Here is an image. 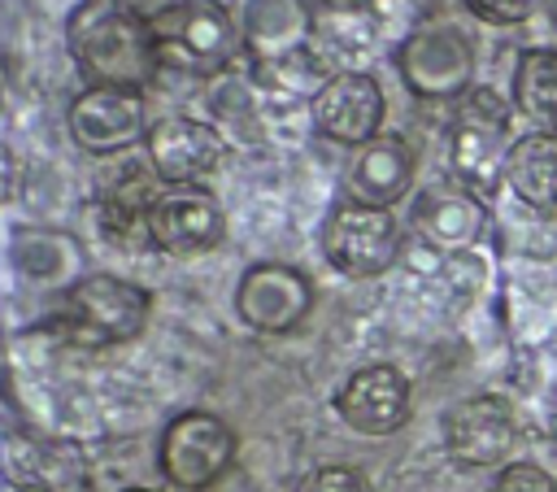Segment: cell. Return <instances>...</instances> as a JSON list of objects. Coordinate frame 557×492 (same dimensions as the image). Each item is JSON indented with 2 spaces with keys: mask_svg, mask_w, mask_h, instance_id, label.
<instances>
[{
  "mask_svg": "<svg viewBox=\"0 0 557 492\" xmlns=\"http://www.w3.org/2000/svg\"><path fill=\"white\" fill-rule=\"evenodd\" d=\"M65 44L87 87H135L161 74L148 17L122 0H78L65 17Z\"/></svg>",
  "mask_w": 557,
  "mask_h": 492,
  "instance_id": "cell-1",
  "label": "cell"
},
{
  "mask_svg": "<svg viewBox=\"0 0 557 492\" xmlns=\"http://www.w3.org/2000/svg\"><path fill=\"white\" fill-rule=\"evenodd\" d=\"M513 148V104L496 87H470L448 122V170L483 205L505 187Z\"/></svg>",
  "mask_w": 557,
  "mask_h": 492,
  "instance_id": "cell-2",
  "label": "cell"
},
{
  "mask_svg": "<svg viewBox=\"0 0 557 492\" xmlns=\"http://www.w3.org/2000/svg\"><path fill=\"white\" fill-rule=\"evenodd\" d=\"M148 30L157 44V65L183 78H213L244 52L222 0H174L148 17Z\"/></svg>",
  "mask_w": 557,
  "mask_h": 492,
  "instance_id": "cell-3",
  "label": "cell"
},
{
  "mask_svg": "<svg viewBox=\"0 0 557 492\" xmlns=\"http://www.w3.org/2000/svg\"><path fill=\"white\" fill-rule=\"evenodd\" d=\"M148 313H152L148 287H139L122 274L96 270L61 296L57 331L74 348H113V344L135 340L148 327Z\"/></svg>",
  "mask_w": 557,
  "mask_h": 492,
  "instance_id": "cell-4",
  "label": "cell"
},
{
  "mask_svg": "<svg viewBox=\"0 0 557 492\" xmlns=\"http://www.w3.org/2000/svg\"><path fill=\"white\" fill-rule=\"evenodd\" d=\"M235 431L209 409H183L165 422L157 444L161 479L178 492H209L235 466Z\"/></svg>",
  "mask_w": 557,
  "mask_h": 492,
  "instance_id": "cell-5",
  "label": "cell"
},
{
  "mask_svg": "<svg viewBox=\"0 0 557 492\" xmlns=\"http://www.w3.org/2000/svg\"><path fill=\"white\" fill-rule=\"evenodd\" d=\"M396 70L418 100H461L474 87V39L457 22L431 17L396 48Z\"/></svg>",
  "mask_w": 557,
  "mask_h": 492,
  "instance_id": "cell-6",
  "label": "cell"
},
{
  "mask_svg": "<svg viewBox=\"0 0 557 492\" xmlns=\"http://www.w3.org/2000/svg\"><path fill=\"white\" fill-rule=\"evenodd\" d=\"M322 257L344 279H379L400 257V222L392 209H370L357 200H339L322 218Z\"/></svg>",
  "mask_w": 557,
  "mask_h": 492,
  "instance_id": "cell-7",
  "label": "cell"
},
{
  "mask_svg": "<svg viewBox=\"0 0 557 492\" xmlns=\"http://www.w3.org/2000/svg\"><path fill=\"white\" fill-rule=\"evenodd\" d=\"M70 139L91 157H113L148 135V100L135 87H83L65 109Z\"/></svg>",
  "mask_w": 557,
  "mask_h": 492,
  "instance_id": "cell-8",
  "label": "cell"
},
{
  "mask_svg": "<svg viewBox=\"0 0 557 492\" xmlns=\"http://www.w3.org/2000/svg\"><path fill=\"white\" fill-rule=\"evenodd\" d=\"M313 309V283L287 261H252L235 283V318L257 335H287Z\"/></svg>",
  "mask_w": 557,
  "mask_h": 492,
  "instance_id": "cell-9",
  "label": "cell"
},
{
  "mask_svg": "<svg viewBox=\"0 0 557 492\" xmlns=\"http://www.w3.org/2000/svg\"><path fill=\"white\" fill-rule=\"evenodd\" d=\"M222 152H226L222 131L187 113H165L144 135V157L165 187H200L222 165Z\"/></svg>",
  "mask_w": 557,
  "mask_h": 492,
  "instance_id": "cell-10",
  "label": "cell"
},
{
  "mask_svg": "<svg viewBox=\"0 0 557 492\" xmlns=\"http://www.w3.org/2000/svg\"><path fill=\"white\" fill-rule=\"evenodd\" d=\"M513 440H518L513 405L496 392L466 396L444 414V448L457 466H470V470L509 466L505 457L513 453Z\"/></svg>",
  "mask_w": 557,
  "mask_h": 492,
  "instance_id": "cell-11",
  "label": "cell"
},
{
  "mask_svg": "<svg viewBox=\"0 0 557 492\" xmlns=\"http://www.w3.org/2000/svg\"><path fill=\"white\" fill-rule=\"evenodd\" d=\"M383 113H387V100H383V87L374 83V74L366 70H344L335 74L313 100H309V122L322 139L339 144V148H361L370 144L374 135H383Z\"/></svg>",
  "mask_w": 557,
  "mask_h": 492,
  "instance_id": "cell-12",
  "label": "cell"
},
{
  "mask_svg": "<svg viewBox=\"0 0 557 492\" xmlns=\"http://www.w3.org/2000/svg\"><path fill=\"white\" fill-rule=\"evenodd\" d=\"M335 414L357 435H392L409 422V379L392 361H370L352 370L335 392Z\"/></svg>",
  "mask_w": 557,
  "mask_h": 492,
  "instance_id": "cell-13",
  "label": "cell"
},
{
  "mask_svg": "<svg viewBox=\"0 0 557 492\" xmlns=\"http://www.w3.org/2000/svg\"><path fill=\"white\" fill-rule=\"evenodd\" d=\"M148 235L157 253L170 257H196L222 244L226 213L213 192L205 187H165L148 213Z\"/></svg>",
  "mask_w": 557,
  "mask_h": 492,
  "instance_id": "cell-14",
  "label": "cell"
},
{
  "mask_svg": "<svg viewBox=\"0 0 557 492\" xmlns=\"http://www.w3.org/2000/svg\"><path fill=\"white\" fill-rule=\"evenodd\" d=\"M9 266L13 274L35 292H70L78 279H87V253L78 235L61 226H13L9 235Z\"/></svg>",
  "mask_w": 557,
  "mask_h": 492,
  "instance_id": "cell-15",
  "label": "cell"
},
{
  "mask_svg": "<svg viewBox=\"0 0 557 492\" xmlns=\"http://www.w3.org/2000/svg\"><path fill=\"white\" fill-rule=\"evenodd\" d=\"M0 475L9 488H44V492H78L87 483V462L74 444L9 431L0 440Z\"/></svg>",
  "mask_w": 557,
  "mask_h": 492,
  "instance_id": "cell-16",
  "label": "cell"
},
{
  "mask_svg": "<svg viewBox=\"0 0 557 492\" xmlns=\"http://www.w3.org/2000/svg\"><path fill=\"white\" fill-rule=\"evenodd\" d=\"M248 61H278L309 48L313 9L305 0H226Z\"/></svg>",
  "mask_w": 557,
  "mask_h": 492,
  "instance_id": "cell-17",
  "label": "cell"
},
{
  "mask_svg": "<svg viewBox=\"0 0 557 492\" xmlns=\"http://www.w3.org/2000/svg\"><path fill=\"white\" fill-rule=\"evenodd\" d=\"M418 239L435 253H470L483 231H487V205L466 192L461 183H440V187H426L418 200H413V213H409Z\"/></svg>",
  "mask_w": 557,
  "mask_h": 492,
  "instance_id": "cell-18",
  "label": "cell"
},
{
  "mask_svg": "<svg viewBox=\"0 0 557 492\" xmlns=\"http://www.w3.org/2000/svg\"><path fill=\"white\" fill-rule=\"evenodd\" d=\"M413 148L400 135H374L370 144L352 148L348 170H344V192L357 205L370 209H392L409 196L413 187Z\"/></svg>",
  "mask_w": 557,
  "mask_h": 492,
  "instance_id": "cell-19",
  "label": "cell"
},
{
  "mask_svg": "<svg viewBox=\"0 0 557 492\" xmlns=\"http://www.w3.org/2000/svg\"><path fill=\"white\" fill-rule=\"evenodd\" d=\"M165 192V183L157 179V170L148 165H122L104 192H100V231L117 244V248H152V235H148V213L157 205V196Z\"/></svg>",
  "mask_w": 557,
  "mask_h": 492,
  "instance_id": "cell-20",
  "label": "cell"
},
{
  "mask_svg": "<svg viewBox=\"0 0 557 492\" xmlns=\"http://www.w3.org/2000/svg\"><path fill=\"white\" fill-rule=\"evenodd\" d=\"M383 48L379 26L370 22L366 4H313V30H309V52L331 70H366V61Z\"/></svg>",
  "mask_w": 557,
  "mask_h": 492,
  "instance_id": "cell-21",
  "label": "cell"
},
{
  "mask_svg": "<svg viewBox=\"0 0 557 492\" xmlns=\"http://www.w3.org/2000/svg\"><path fill=\"white\" fill-rule=\"evenodd\" d=\"M505 187L535 213L557 209V135L527 131L513 139L505 161Z\"/></svg>",
  "mask_w": 557,
  "mask_h": 492,
  "instance_id": "cell-22",
  "label": "cell"
},
{
  "mask_svg": "<svg viewBox=\"0 0 557 492\" xmlns=\"http://www.w3.org/2000/svg\"><path fill=\"white\" fill-rule=\"evenodd\" d=\"M509 104L531 131L557 135V48H522L509 78Z\"/></svg>",
  "mask_w": 557,
  "mask_h": 492,
  "instance_id": "cell-23",
  "label": "cell"
},
{
  "mask_svg": "<svg viewBox=\"0 0 557 492\" xmlns=\"http://www.w3.org/2000/svg\"><path fill=\"white\" fill-rule=\"evenodd\" d=\"M366 13L379 26V39L400 48L418 26L431 22V0H366Z\"/></svg>",
  "mask_w": 557,
  "mask_h": 492,
  "instance_id": "cell-24",
  "label": "cell"
},
{
  "mask_svg": "<svg viewBox=\"0 0 557 492\" xmlns=\"http://www.w3.org/2000/svg\"><path fill=\"white\" fill-rule=\"evenodd\" d=\"M487 492H557V479L535 462H509L496 470Z\"/></svg>",
  "mask_w": 557,
  "mask_h": 492,
  "instance_id": "cell-25",
  "label": "cell"
},
{
  "mask_svg": "<svg viewBox=\"0 0 557 492\" xmlns=\"http://www.w3.org/2000/svg\"><path fill=\"white\" fill-rule=\"evenodd\" d=\"M300 492H370V483L352 466H318V470L305 475Z\"/></svg>",
  "mask_w": 557,
  "mask_h": 492,
  "instance_id": "cell-26",
  "label": "cell"
},
{
  "mask_svg": "<svg viewBox=\"0 0 557 492\" xmlns=\"http://www.w3.org/2000/svg\"><path fill=\"white\" fill-rule=\"evenodd\" d=\"M540 0H466V9L479 17V22H492V26H513L522 22Z\"/></svg>",
  "mask_w": 557,
  "mask_h": 492,
  "instance_id": "cell-27",
  "label": "cell"
},
{
  "mask_svg": "<svg viewBox=\"0 0 557 492\" xmlns=\"http://www.w3.org/2000/svg\"><path fill=\"white\" fill-rule=\"evenodd\" d=\"M13 183H17V161H13V148L0 139V205L13 196Z\"/></svg>",
  "mask_w": 557,
  "mask_h": 492,
  "instance_id": "cell-28",
  "label": "cell"
},
{
  "mask_svg": "<svg viewBox=\"0 0 557 492\" xmlns=\"http://www.w3.org/2000/svg\"><path fill=\"white\" fill-rule=\"evenodd\" d=\"M544 9H548V17H553V26H557V0H544Z\"/></svg>",
  "mask_w": 557,
  "mask_h": 492,
  "instance_id": "cell-29",
  "label": "cell"
},
{
  "mask_svg": "<svg viewBox=\"0 0 557 492\" xmlns=\"http://www.w3.org/2000/svg\"><path fill=\"white\" fill-rule=\"evenodd\" d=\"M318 4H366V0H318Z\"/></svg>",
  "mask_w": 557,
  "mask_h": 492,
  "instance_id": "cell-30",
  "label": "cell"
},
{
  "mask_svg": "<svg viewBox=\"0 0 557 492\" xmlns=\"http://www.w3.org/2000/svg\"><path fill=\"white\" fill-rule=\"evenodd\" d=\"M117 492H157V488H139V483H135V488H117Z\"/></svg>",
  "mask_w": 557,
  "mask_h": 492,
  "instance_id": "cell-31",
  "label": "cell"
},
{
  "mask_svg": "<svg viewBox=\"0 0 557 492\" xmlns=\"http://www.w3.org/2000/svg\"><path fill=\"white\" fill-rule=\"evenodd\" d=\"M4 492H44V488H4Z\"/></svg>",
  "mask_w": 557,
  "mask_h": 492,
  "instance_id": "cell-32",
  "label": "cell"
},
{
  "mask_svg": "<svg viewBox=\"0 0 557 492\" xmlns=\"http://www.w3.org/2000/svg\"><path fill=\"white\" fill-rule=\"evenodd\" d=\"M0 100H4V65H0Z\"/></svg>",
  "mask_w": 557,
  "mask_h": 492,
  "instance_id": "cell-33",
  "label": "cell"
},
{
  "mask_svg": "<svg viewBox=\"0 0 557 492\" xmlns=\"http://www.w3.org/2000/svg\"><path fill=\"white\" fill-rule=\"evenodd\" d=\"M453 4H466V0H453Z\"/></svg>",
  "mask_w": 557,
  "mask_h": 492,
  "instance_id": "cell-34",
  "label": "cell"
}]
</instances>
